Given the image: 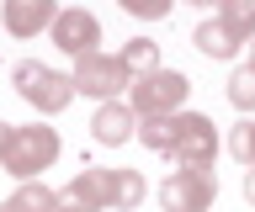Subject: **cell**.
<instances>
[{
  "label": "cell",
  "mask_w": 255,
  "mask_h": 212,
  "mask_svg": "<svg viewBox=\"0 0 255 212\" xmlns=\"http://www.w3.org/2000/svg\"><path fill=\"white\" fill-rule=\"evenodd\" d=\"M250 64H255V59H250Z\"/></svg>",
  "instance_id": "obj_22"
},
{
  "label": "cell",
  "mask_w": 255,
  "mask_h": 212,
  "mask_svg": "<svg viewBox=\"0 0 255 212\" xmlns=\"http://www.w3.org/2000/svg\"><path fill=\"white\" fill-rule=\"evenodd\" d=\"M218 196V175L213 164H175L165 186H159V207L165 212H207Z\"/></svg>",
  "instance_id": "obj_6"
},
{
  "label": "cell",
  "mask_w": 255,
  "mask_h": 212,
  "mask_svg": "<svg viewBox=\"0 0 255 212\" xmlns=\"http://www.w3.org/2000/svg\"><path fill=\"white\" fill-rule=\"evenodd\" d=\"M229 101H234L239 112H255V64H239L229 74Z\"/></svg>",
  "instance_id": "obj_15"
},
{
  "label": "cell",
  "mask_w": 255,
  "mask_h": 212,
  "mask_svg": "<svg viewBox=\"0 0 255 212\" xmlns=\"http://www.w3.org/2000/svg\"><path fill=\"white\" fill-rule=\"evenodd\" d=\"M59 11H64L59 0H0V21L11 37H37L43 27H53Z\"/></svg>",
  "instance_id": "obj_9"
},
{
  "label": "cell",
  "mask_w": 255,
  "mask_h": 212,
  "mask_svg": "<svg viewBox=\"0 0 255 212\" xmlns=\"http://www.w3.org/2000/svg\"><path fill=\"white\" fill-rule=\"evenodd\" d=\"M186 5H218V0H186Z\"/></svg>",
  "instance_id": "obj_21"
},
{
  "label": "cell",
  "mask_w": 255,
  "mask_h": 212,
  "mask_svg": "<svg viewBox=\"0 0 255 212\" xmlns=\"http://www.w3.org/2000/svg\"><path fill=\"white\" fill-rule=\"evenodd\" d=\"M229 154H234L245 170H255V122H239V128L229 133Z\"/></svg>",
  "instance_id": "obj_17"
},
{
  "label": "cell",
  "mask_w": 255,
  "mask_h": 212,
  "mask_svg": "<svg viewBox=\"0 0 255 212\" xmlns=\"http://www.w3.org/2000/svg\"><path fill=\"white\" fill-rule=\"evenodd\" d=\"M69 80H75V90H85V96L96 101H117L133 85V74H128V64L117 59V53H85V59H75V69H69Z\"/></svg>",
  "instance_id": "obj_7"
},
{
  "label": "cell",
  "mask_w": 255,
  "mask_h": 212,
  "mask_svg": "<svg viewBox=\"0 0 255 212\" xmlns=\"http://www.w3.org/2000/svg\"><path fill=\"white\" fill-rule=\"evenodd\" d=\"M191 96V80L181 74V69H149V74H138V80L128 85V106H133V117H175L181 106H186Z\"/></svg>",
  "instance_id": "obj_3"
},
{
  "label": "cell",
  "mask_w": 255,
  "mask_h": 212,
  "mask_svg": "<svg viewBox=\"0 0 255 212\" xmlns=\"http://www.w3.org/2000/svg\"><path fill=\"white\" fill-rule=\"evenodd\" d=\"M218 21L234 43H255V0H218Z\"/></svg>",
  "instance_id": "obj_13"
},
{
  "label": "cell",
  "mask_w": 255,
  "mask_h": 212,
  "mask_svg": "<svg viewBox=\"0 0 255 212\" xmlns=\"http://www.w3.org/2000/svg\"><path fill=\"white\" fill-rule=\"evenodd\" d=\"M245 202L255 207V170H245Z\"/></svg>",
  "instance_id": "obj_19"
},
{
  "label": "cell",
  "mask_w": 255,
  "mask_h": 212,
  "mask_svg": "<svg viewBox=\"0 0 255 212\" xmlns=\"http://www.w3.org/2000/svg\"><path fill=\"white\" fill-rule=\"evenodd\" d=\"M117 59H123V64H128V74L138 80V74H149V69H159V43H154V37H128Z\"/></svg>",
  "instance_id": "obj_14"
},
{
  "label": "cell",
  "mask_w": 255,
  "mask_h": 212,
  "mask_svg": "<svg viewBox=\"0 0 255 212\" xmlns=\"http://www.w3.org/2000/svg\"><path fill=\"white\" fill-rule=\"evenodd\" d=\"M11 128L16 122H0V154H5V143H11Z\"/></svg>",
  "instance_id": "obj_20"
},
{
  "label": "cell",
  "mask_w": 255,
  "mask_h": 212,
  "mask_svg": "<svg viewBox=\"0 0 255 212\" xmlns=\"http://www.w3.org/2000/svg\"><path fill=\"white\" fill-rule=\"evenodd\" d=\"M59 128H43V122H32V128H11V143L0 154V170L16 180H37L48 164L59 159Z\"/></svg>",
  "instance_id": "obj_2"
},
{
  "label": "cell",
  "mask_w": 255,
  "mask_h": 212,
  "mask_svg": "<svg viewBox=\"0 0 255 212\" xmlns=\"http://www.w3.org/2000/svg\"><path fill=\"white\" fill-rule=\"evenodd\" d=\"M138 143L165 154V148H170V117H138Z\"/></svg>",
  "instance_id": "obj_16"
},
{
  "label": "cell",
  "mask_w": 255,
  "mask_h": 212,
  "mask_svg": "<svg viewBox=\"0 0 255 212\" xmlns=\"http://www.w3.org/2000/svg\"><path fill=\"white\" fill-rule=\"evenodd\" d=\"M48 32H53V48H59V53L85 59V53H96V43H101V21H96L85 5H64Z\"/></svg>",
  "instance_id": "obj_8"
},
{
  "label": "cell",
  "mask_w": 255,
  "mask_h": 212,
  "mask_svg": "<svg viewBox=\"0 0 255 212\" xmlns=\"http://www.w3.org/2000/svg\"><path fill=\"white\" fill-rule=\"evenodd\" d=\"M11 85H16V96L27 101V106H37L43 117H59L64 106H69V101L80 96L69 74H59V69L37 64V59H21V64L11 69Z\"/></svg>",
  "instance_id": "obj_4"
},
{
  "label": "cell",
  "mask_w": 255,
  "mask_h": 212,
  "mask_svg": "<svg viewBox=\"0 0 255 212\" xmlns=\"http://www.w3.org/2000/svg\"><path fill=\"white\" fill-rule=\"evenodd\" d=\"M170 164H213L218 159V122L202 112H175L170 117Z\"/></svg>",
  "instance_id": "obj_5"
},
{
  "label": "cell",
  "mask_w": 255,
  "mask_h": 212,
  "mask_svg": "<svg viewBox=\"0 0 255 212\" xmlns=\"http://www.w3.org/2000/svg\"><path fill=\"white\" fill-rule=\"evenodd\" d=\"M128 16H138V21H165L170 16V0H117Z\"/></svg>",
  "instance_id": "obj_18"
},
{
  "label": "cell",
  "mask_w": 255,
  "mask_h": 212,
  "mask_svg": "<svg viewBox=\"0 0 255 212\" xmlns=\"http://www.w3.org/2000/svg\"><path fill=\"white\" fill-rule=\"evenodd\" d=\"M53 202H59V191H48L43 180H21V186L0 202V212H53Z\"/></svg>",
  "instance_id": "obj_11"
},
{
  "label": "cell",
  "mask_w": 255,
  "mask_h": 212,
  "mask_svg": "<svg viewBox=\"0 0 255 212\" xmlns=\"http://www.w3.org/2000/svg\"><path fill=\"white\" fill-rule=\"evenodd\" d=\"M133 133H138V117H133L128 101H101V106H96V117H91V138L96 143L117 148V143H128Z\"/></svg>",
  "instance_id": "obj_10"
},
{
  "label": "cell",
  "mask_w": 255,
  "mask_h": 212,
  "mask_svg": "<svg viewBox=\"0 0 255 212\" xmlns=\"http://www.w3.org/2000/svg\"><path fill=\"white\" fill-rule=\"evenodd\" d=\"M191 43H197V53H207V59H234V53L245 48V43H234V37H229V27H223L218 16L202 21V27L191 32Z\"/></svg>",
  "instance_id": "obj_12"
},
{
  "label": "cell",
  "mask_w": 255,
  "mask_h": 212,
  "mask_svg": "<svg viewBox=\"0 0 255 212\" xmlns=\"http://www.w3.org/2000/svg\"><path fill=\"white\" fill-rule=\"evenodd\" d=\"M149 196V180L138 170H117V164H85L69 186L59 191L53 212H133Z\"/></svg>",
  "instance_id": "obj_1"
}]
</instances>
